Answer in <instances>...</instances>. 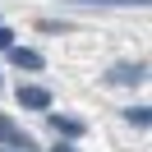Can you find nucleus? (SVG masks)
<instances>
[{
  "mask_svg": "<svg viewBox=\"0 0 152 152\" xmlns=\"http://www.w3.org/2000/svg\"><path fill=\"white\" fill-rule=\"evenodd\" d=\"M10 60L19 69H42V51H32V46H10Z\"/></svg>",
  "mask_w": 152,
  "mask_h": 152,
  "instance_id": "4",
  "label": "nucleus"
},
{
  "mask_svg": "<svg viewBox=\"0 0 152 152\" xmlns=\"http://www.w3.org/2000/svg\"><path fill=\"white\" fill-rule=\"evenodd\" d=\"M69 5H102V10H111V5H124V10H143L148 0H69Z\"/></svg>",
  "mask_w": 152,
  "mask_h": 152,
  "instance_id": "6",
  "label": "nucleus"
},
{
  "mask_svg": "<svg viewBox=\"0 0 152 152\" xmlns=\"http://www.w3.org/2000/svg\"><path fill=\"white\" fill-rule=\"evenodd\" d=\"M106 78H111V83H138V78H143V65H120V69H111Z\"/></svg>",
  "mask_w": 152,
  "mask_h": 152,
  "instance_id": "5",
  "label": "nucleus"
},
{
  "mask_svg": "<svg viewBox=\"0 0 152 152\" xmlns=\"http://www.w3.org/2000/svg\"><path fill=\"white\" fill-rule=\"evenodd\" d=\"M51 129L60 134V143H69V138H78L88 124H83V120H69V115H51Z\"/></svg>",
  "mask_w": 152,
  "mask_h": 152,
  "instance_id": "3",
  "label": "nucleus"
},
{
  "mask_svg": "<svg viewBox=\"0 0 152 152\" xmlns=\"http://www.w3.org/2000/svg\"><path fill=\"white\" fill-rule=\"evenodd\" d=\"M124 120L143 129V124H152V111H148V106H129V111H124Z\"/></svg>",
  "mask_w": 152,
  "mask_h": 152,
  "instance_id": "7",
  "label": "nucleus"
},
{
  "mask_svg": "<svg viewBox=\"0 0 152 152\" xmlns=\"http://www.w3.org/2000/svg\"><path fill=\"white\" fill-rule=\"evenodd\" d=\"M10 46H14V32H10V28H0V51H10Z\"/></svg>",
  "mask_w": 152,
  "mask_h": 152,
  "instance_id": "8",
  "label": "nucleus"
},
{
  "mask_svg": "<svg viewBox=\"0 0 152 152\" xmlns=\"http://www.w3.org/2000/svg\"><path fill=\"white\" fill-rule=\"evenodd\" d=\"M51 152H74V148H69V143H56V148H51Z\"/></svg>",
  "mask_w": 152,
  "mask_h": 152,
  "instance_id": "9",
  "label": "nucleus"
},
{
  "mask_svg": "<svg viewBox=\"0 0 152 152\" xmlns=\"http://www.w3.org/2000/svg\"><path fill=\"white\" fill-rule=\"evenodd\" d=\"M0 152H10V148H0Z\"/></svg>",
  "mask_w": 152,
  "mask_h": 152,
  "instance_id": "10",
  "label": "nucleus"
},
{
  "mask_svg": "<svg viewBox=\"0 0 152 152\" xmlns=\"http://www.w3.org/2000/svg\"><path fill=\"white\" fill-rule=\"evenodd\" d=\"M0 148H10V152H32V143L19 134V124H14V120L0 115Z\"/></svg>",
  "mask_w": 152,
  "mask_h": 152,
  "instance_id": "1",
  "label": "nucleus"
},
{
  "mask_svg": "<svg viewBox=\"0 0 152 152\" xmlns=\"http://www.w3.org/2000/svg\"><path fill=\"white\" fill-rule=\"evenodd\" d=\"M19 106H28V111H51V92L37 83H23L19 88Z\"/></svg>",
  "mask_w": 152,
  "mask_h": 152,
  "instance_id": "2",
  "label": "nucleus"
}]
</instances>
